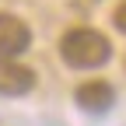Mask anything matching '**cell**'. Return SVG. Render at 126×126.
I'll return each mask as SVG.
<instances>
[{
  "mask_svg": "<svg viewBox=\"0 0 126 126\" xmlns=\"http://www.w3.org/2000/svg\"><path fill=\"white\" fill-rule=\"evenodd\" d=\"M60 56L67 60V67H74V70H94V67H102V63H109L112 46H109V39L102 32H94V28H74V32H67V35L60 39Z\"/></svg>",
  "mask_w": 126,
  "mask_h": 126,
  "instance_id": "obj_1",
  "label": "cell"
},
{
  "mask_svg": "<svg viewBox=\"0 0 126 126\" xmlns=\"http://www.w3.org/2000/svg\"><path fill=\"white\" fill-rule=\"evenodd\" d=\"M32 46V28L18 14L0 11V60H14Z\"/></svg>",
  "mask_w": 126,
  "mask_h": 126,
  "instance_id": "obj_2",
  "label": "cell"
},
{
  "mask_svg": "<svg viewBox=\"0 0 126 126\" xmlns=\"http://www.w3.org/2000/svg\"><path fill=\"white\" fill-rule=\"evenodd\" d=\"M32 88H35V74H32L25 63H18V60H0V94L18 98V94H28Z\"/></svg>",
  "mask_w": 126,
  "mask_h": 126,
  "instance_id": "obj_3",
  "label": "cell"
},
{
  "mask_svg": "<svg viewBox=\"0 0 126 126\" xmlns=\"http://www.w3.org/2000/svg\"><path fill=\"white\" fill-rule=\"evenodd\" d=\"M74 98H77V105H81L84 112H105V109L116 102V91H112L109 81H84L74 91Z\"/></svg>",
  "mask_w": 126,
  "mask_h": 126,
  "instance_id": "obj_4",
  "label": "cell"
},
{
  "mask_svg": "<svg viewBox=\"0 0 126 126\" xmlns=\"http://www.w3.org/2000/svg\"><path fill=\"white\" fill-rule=\"evenodd\" d=\"M112 21H116V28L123 32V35H126V0H123L119 7H116V14H112Z\"/></svg>",
  "mask_w": 126,
  "mask_h": 126,
  "instance_id": "obj_5",
  "label": "cell"
}]
</instances>
